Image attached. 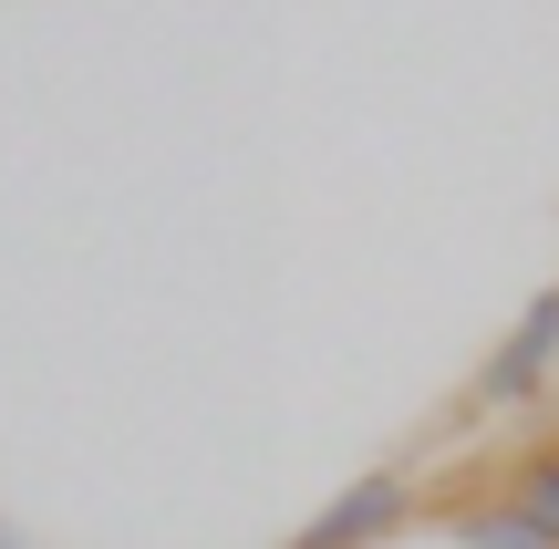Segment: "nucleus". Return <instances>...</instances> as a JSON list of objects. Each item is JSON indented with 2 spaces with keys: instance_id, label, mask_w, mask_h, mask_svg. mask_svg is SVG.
<instances>
[{
  "instance_id": "1",
  "label": "nucleus",
  "mask_w": 559,
  "mask_h": 549,
  "mask_svg": "<svg viewBox=\"0 0 559 549\" xmlns=\"http://www.w3.org/2000/svg\"><path fill=\"white\" fill-rule=\"evenodd\" d=\"M549 384H559V281H549V290H528V311L477 353V373H466L456 405L436 415V435H445V446H466L477 426H508V415H528Z\"/></svg>"
},
{
  "instance_id": "2",
  "label": "nucleus",
  "mask_w": 559,
  "mask_h": 549,
  "mask_svg": "<svg viewBox=\"0 0 559 549\" xmlns=\"http://www.w3.org/2000/svg\"><path fill=\"white\" fill-rule=\"evenodd\" d=\"M415 529H425V467L383 456V467L342 477V488L321 498L280 549H394V539H415Z\"/></svg>"
},
{
  "instance_id": "3",
  "label": "nucleus",
  "mask_w": 559,
  "mask_h": 549,
  "mask_svg": "<svg viewBox=\"0 0 559 549\" xmlns=\"http://www.w3.org/2000/svg\"><path fill=\"white\" fill-rule=\"evenodd\" d=\"M425 529L456 539V549H559L549 529H528V518L498 498L487 456H445V477H425Z\"/></svg>"
},
{
  "instance_id": "4",
  "label": "nucleus",
  "mask_w": 559,
  "mask_h": 549,
  "mask_svg": "<svg viewBox=\"0 0 559 549\" xmlns=\"http://www.w3.org/2000/svg\"><path fill=\"white\" fill-rule=\"evenodd\" d=\"M487 477H498V498L528 518V529L559 539V426H528L519 446H498V456H487Z\"/></svg>"
},
{
  "instance_id": "5",
  "label": "nucleus",
  "mask_w": 559,
  "mask_h": 549,
  "mask_svg": "<svg viewBox=\"0 0 559 549\" xmlns=\"http://www.w3.org/2000/svg\"><path fill=\"white\" fill-rule=\"evenodd\" d=\"M0 549H21V539H11V529H0Z\"/></svg>"
}]
</instances>
